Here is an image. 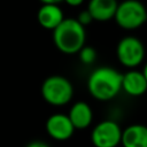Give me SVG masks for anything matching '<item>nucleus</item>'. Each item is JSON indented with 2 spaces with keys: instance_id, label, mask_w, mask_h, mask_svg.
<instances>
[{
  "instance_id": "nucleus-19",
  "label": "nucleus",
  "mask_w": 147,
  "mask_h": 147,
  "mask_svg": "<svg viewBox=\"0 0 147 147\" xmlns=\"http://www.w3.org/2000/svg\"><path fill=\"white\" fill-rule=\"evenodd\" d=\"M145 6H146V10H147V3H146V5H145Z\"/></svg>"
},
{
  "instance_id": "nucleus-2",
  "label": "nucleus",
  "mask_w": 147,
  "mask_h": 147,
  "mask_svg": "<svg viewBox=\"0 0 147 147\" xmlns=\"http://www.w3.org/2000/svg\"><path fill=\"white\" fill-rule=\"evenodd\" d=\"M86 31L76 18H64L53 30V42L63 54H77L85 45Z\"/></svg>"
},
{
  "instance_id": "nucleus-17",
  "label": "nucleus",
  "mask_w": 147,
  "mask_h": 147,
  "mask_svg": "<svg viewBox=\"0 0 147 147\" xmlns=\"http://www.w3.org/2000/svg\"><path fill=\"white\" fill-rule=\"evenodd\" d=\"M41 3H53V5H59L63 0H39Z\"/></svg>"
},
{
  "instance_id": "nucleus-14",
  "label": "nucleus",
  "mask_w": 147,
  "mask_h": 147,
  "mask_svg": "<svg viewBox=\"0 0 147 147\" xmlns=\"http://www.w3.org/2000/svg\"><path fill=\"white\" fill-rule=\"evenodd\" d=\"M76 20H77L83 26H86V25H88L90 23L93 22V18H92V16H91V14H90V11H88L87 9H84V10L79 11V14H78V16L76 17Z\"/></svg>"
},
{
  "instance_id": "nucleus-15",
  "label": "nucleus",
  "mask_w": 147,
  "mask_h": 147,
  "mask_svg": "<svg viewBox=\"0 0 147 147\" xmlns=\"http://www.w3.org/2000/svg\"><path fill=\"white\" fill-rule=\"evenodd\" d=\"M25 147H49L46 142L44 141H39V140H36V141H31L30 144H28Z\"/></svg>"
},
{
  "instance_id": "nucleus-7",
  "label": "nucleus",
  "mask_w": 147,
  "mask_h": 147,
  "mask_svg": "<svg viewBox=\"0 0 147 147\" xmlns=\"http://www.w3.org/2000/svg\"><path fill=\"white\" fill-rule=\"evenodd\" d=\"M45 129L47 134L52 139L57 141H64L70 139L75 132V127L68 115L61 113L51 115L46 121Z\"/></svg>"
},
{
  "instance_id": "nucleus-8",
  "label": "nucleus",
  "mask_w": 147,
  "mask_h": 147,
  "mask_svg": "<svg viewBox=\"0 0 147 147\" xmlns=\"http://www.w3.org/2000/svg\"><path fill=\"white\" fill-rule=\"evenodd\" d=\"M63 10L59 5L53 3H41L37 11V21L41 28L46 30H54L63 20Z\"/></svg>"
},
{
  "instance_id": "nucleus-13",
  "label": "nucleus",
  "mask_w": 147,
  "mask_h": 147,
  "mask_svg": "<svg viewBox=\"0 0 147 147\" xmlns=\"http://www.w3.org/2000/svg\"><path fill=\"white\" fill-rule=\"evenodd\" d=\"M77 54H78V56H79L80 62H82L83 64H86V65L94 63L95 60H96V56H98L96 51H95L92 46H87V45H84V46L79 49V52H78Z\"/></svg>"
},
{
  "instance_id": "nucleus-1",
  "label": "nucleus",
  "mask_w": 147,
  "mask_h": 147,
  "mask_svg": "<svg viewBox=\"0 0 147 147\" xmlns=\"http://www.w3.org/2000/svg\"><path fill=\"white\" fill-rule=\"evenodd\" d=\"M86 86L94 99L109 101L122 91V74L111 67H99L90 74Z\"/></svg>"
},
{
  "instance_id": "nucleus-12",
  "label": "nucleus",
  "mask_w": 147,
  "mask_h": 147,
  "mask_svg": "<svg viewBox=\"0 0 147 147\" xmlns=\"http://www.w3.org/2000/svg\"><path fill=\"white\" fill-rule=\"evenodd\" d=\"M121 145L123 147H147V126L131 124L122 131Z\"/></svg>"
},
{
  "instance_id": "nucleus-3",
  "label": "nucleus",
  "mask_w": 147,
  "mask_h": 147,
  "mask_svg": "<svg viewBox=\"0 0 147 147\" xmlns=\"http://www.w3.org/2000/svg\"><path fill=\"white\" fill-rule=\"evenodd\" d=\"M42 99L51 106L61 107L68 105L74 96V86L71 82L60 75L47 77L40 87Z\"/></svg>"
},
{
  "instance_id": "nucleus-16",
  "label": "nucleus",
  "mask_w": 147,
  "mask_h": 147,
  "mask_svg": "<svg viewBox=\"0 0 147 147\" xmlns=\"http://www.w3.org/2000/svg\"><path fill=\"white\" fill-rule=\"evenodd\" d=\"M63 2H65L70 7H79L84 2V0H63Z\"/></svg>"
},
{
  "instance_id": "nucleus-18",
  "label": "nucleus",
  "mask_w": 147,
  "mask_h": 147,
  "mask_svg": "<svg viewBox=\"0 0 147 147\" xmlns=\"http://www.w3.org/2000/svg\"><path fill=\"white\" fill-rule=\"evenodd\" d=\"M142 75H144V77H145V79H146V82H147V63L144 65V68H142Z\"/></svg>"
},
{
  "instance_id": "nucleus-10",
  "label": "nucleus",
  "mask_w": 147,
  "mask_h": 147,
  "mask_svg": "<svg viewBox=\"0 0 147 147\" xmlns=\"http://www.w3.org/2000/svg\"><path fill=\"white\" fill-rule=\"evenodd\" d=\"M68 117L75 130H84L91 125L93 121V111L87 102L77 101L70 107Z\"/></svg>"
},
{
  "instance_id": "nucleus-9",
  "label": "nucleus",
  "mask_w": 147,
  "mask_h": 147,
  "mask_svg": "<svg viewBox=\"0 0 147 147\" xmlns=\"http://www.w3.org/2000/svg\"><path fill=\"white\" fill-rule=\"evenodd\" d=\"M122 91L130 96H140L147 91V82L141 71L130 69L122 74Z\"/></svg>"
},
{
  "instance_id": "nucleus-11",
  "label": "nucleus",
  "mask_w": 147,
  "mask_h": 147,
  "mask_svg": "<svg viewBox=\"0 0 147 147\" xmlns=\"http://www.w3.org/2000/svg\"><path fill=\"white\" fill-rule=\"evenodd\" d=\"M117 0H90L87 10L93 21L108 22L114 18L117 9Z\"/></svg>"
},
{
  "instance_id": "nucleus-4",
  "label": "nucleus",
  "mask_w": 147,
  "mask_h": 147,
  "mask_svg": "<svg viewBox=\"0 0 147 147\" xmlns=\"http://www.w3.org/2000/svg\"><path fill=\"white\" fill-rule=\"evenodd\" d=\"M114 20L124 30L139 29L147 21L146 6L140 0H124L117 5Z\"/></svg>"
},
{
  "instance_id": "nucleus-5",
  "label": "nucleus",
  "mask_w": 147,
  "mask_h": 147,
  "mask_svg": "<svg viewBox=\"0 0 147 147\" xmlns=\"http://www.w3.org/2000/svg\"><path fill=\"white\" fill-rule=\"evenodd\" d=\"M116 56L123 67L134 69L140 65L145 59V46L137 37L126 36L118 41L116 46Z\"/></svg>"
},
{
  "instance_id": "nucleus-6",
  "label": "nucleus",
  "mask_w": 147,
  "mask_h": 147,
  "mask_svg": "<svg viewBox=\"0 0 147 147\" xmlns=\"http://www.w3.org/2000/svg\"><path fill=\"white\" fill-rule=\"evenodd\" d=\"M122 129L113 119L99 122L91 132V142L94 147H117L121 145Z\"/></svg>"
}]
</instances>
